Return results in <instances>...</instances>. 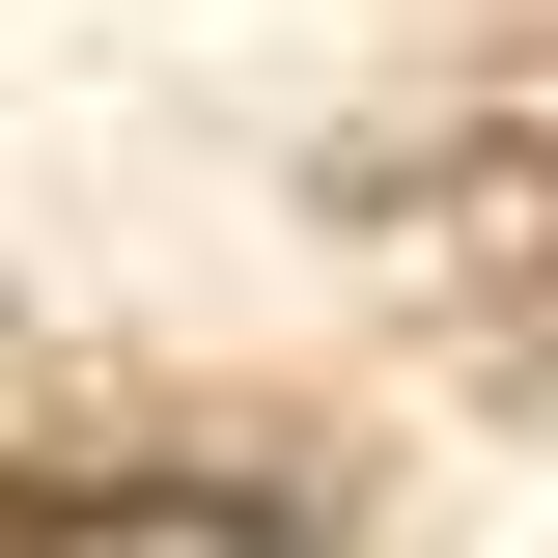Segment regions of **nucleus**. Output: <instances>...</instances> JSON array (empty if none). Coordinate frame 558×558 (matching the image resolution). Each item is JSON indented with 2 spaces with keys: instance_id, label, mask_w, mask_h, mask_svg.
Returning a JSON list of instances; mask_svg holds the SVG:
<instances>
[{
  "instance_id": "f257e3e1",
  "label": "nucleus",
  "mask_w": 558,
  "mask_h": 558,
  "mask_svg": "<svg viewBox=\"0 0 558 558\" xmlns=\"http://www.w3.org/2000/svg\"><path fill=\"white\" fill-rule=\"evenodd\" d=\"M28 558H307L279 502H223V475H112V502H57Z\"/></svg>"
}]
</instances>
